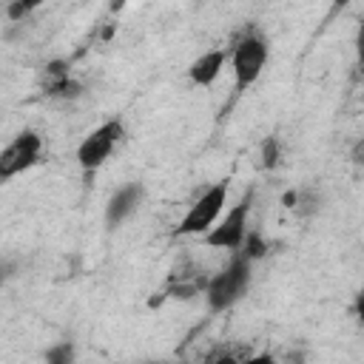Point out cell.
<instances>
[{
    "instance_id": "1",
    "label": "cell",
    "mask_w": 364,
    "mask_h": 364,
    "mask_svg": "<svg viewBox=\"0 0 364 364\" xmlns=\"http://www.w3.org/2000/svg\"><path fill=\"white\" fill-rule=\"evenodd\" d=\"M250 276H253V264L242 256V253H233L230 262L213 273L208 282H205V301L213 313H225L230 310L250 287Z\"/></svg>"
},
{
    "instance_id": "2",
    "label": "cell",
    "mask_w": 364,
    "mask_h": 364,
    "mask_svg": "<svg viewBox=\"0 0 364 364\" xmlns=\"http://www.w3.org/2000/svg\"><path fill=\"white\" fill-rule=\"evenodd\" d=\"M228 179H219L213 182L210 188H205L199 193V199L191 205V210L182 216L176 233L179 236H205L216 222L219 216L225 213V205H228Z\"/></svg>"
},
{
    "instance_id": "3",
    "label": "cell",
    "mask_w": 364,
    "mask_h": 364,
    "mask_svg": "<svg viewBox=\"0 0 364 364\" xmlns=\"http://www.w3.org/2000/svg\"><path fill=\"white\" fill-rule=\"evenodd\" d=\"M125 136V122L122 117H111L102 125H97L91 134L82 136V142L77 145V165L85 173H94L97 168H102L108 162V156L114 154V148L119 145V139Z\"/></svg>"
},
{
    "instance_id": "4",
    "label": "cell",
    "mask_w": 364,
    "mask_h": 364,
    "mask_svg": "<svg viewBox=\"0 0 364 364\" xmlns=\"http://www.w3.org/2000/svg\"><path fill=\"white\" fill-rule=\"evenodd\" d=\"M253 196H256V191L247 188V191L242 193V199H239L228 213L219 216V222L202 236L208 247L230 250V253L239 250V245H242V239H245V233H247V216H250V210H253Z\"/></svg>"
},
{
    "instance_id": "5",
    "label": "cell",
    "mask_w": 364,
    "mask_h": 364,
    "mask_svg": "<svg viewBox=\"0 0 364 364\" xmlns=\"http://www.w3.org/2000/svg\"><path fill=\"white\" fill-rule=\"evenodd\" d=\"M267 40L262 34L247 31L242 40H236V46L230 48V68H233V80H236V91H247L264 71L267 63Z\"/></svg>"
},
{
    "instance_id": "6",
    "label": "cell",
    "mask_w": 364,
    "mask_h": 364,
    "mask_svg": "<svg viewBox=\"0 0 364 364\" xmlns=\"http://www.w3.org/2000/svg\"><path fill=\"white\" fill-rule=\"evenodd\" d=\"M43 154V136L31 128L14 134V139L0 151V182L14 179L17 173L34 168Z\"/></svg>"
},
{
    "instance_id": "7",
    "label": "cell",
    "mask_w": 364,
    "mask_h": 364,
    "mask_svg": "<svg viewBox=\"0 0 364 364\" xmlns=\"http://www.w3.org/2000/svg\"><path fill=\"white\" fill-rule=\"evenodd\" d=\"M142 199H145V185H142V182H128V185L117 188V191L111 193V199L105 202V225H108L111 230L119 228L128 216H134V213L139 210Z\"/></svg>"
},
{
    "instance_id": "8",
    "label": "cell",
    "mask_w": 364,
    "mask_h": 364,
    "mask_svg": "<svg viewBox=\"0 0 364 364\" xmlns=\"http://www.w3.org/2000/svg\"><path fill=\"white\" fill-rule=\"evenodd\" d=\"M225 63H228V48H210V51L199 54V57L191 63V68H188V80H191L193 85L208 88V85H213V82L219 80Z\"/></svg>"
},
{
    "instance_id": "9",
    "label": "cell",
    "mask_w": 364,
    "mask_h": 364,
    "mask_svg": "<svg viewBox=\"0 0 364 364\" xmlns=\"http://www.w3.org/2000/svg\"><path fill=\"white\" fill-rule=\"evenodd\" d=\"M287 205H290V210L296 216L310 219V216H316L321 210V193L316 188H299V191L287 193Z\"/></svg>"
},
{
    "instance_id": "10",
    "label": "cell",
    "mask_w": 364,
    "mask_h": 364,
    "mask_svg": "<svg viewBox=\"0 0 364 364\" xmlns=\"http://www.w3.org/2000/svg\"><path fill=\"white\" fill-rule=\"evenodd\" d=\"M236 253H242V256L253 264V262H259V259H264V256H267V242L262 239V233L250 230V233H245V239H242V245H239V250H236Z\"/></svg>"
},
{
    "instance_id": "11",
    "label": "cell",
    "mask_w": 364,
    "mask_h": 364,
    "mask_svg": "<svg viewBox=\"0 0 364 364\" xmlns=\"http://www.w3.org/2000/svg\"><path fill=\"white\" fill-rule=\"evenodd\" d=\"M43 361H46V364H74V361H77V347H74V341H57V344H51V347L46 350Z\"/></svg>"
},
{
    "instance_id": "12",
    "label": "cell",
    "mask_w": 364,
    "mask_h": 364,
    "mask_svg": "<svg viewBox=\"0 0 364 364\" xmlns=\"http://www.w3.org/2000/svg\"><path fill=\"white\" fill-rule=\"evenodd\" d=\"M279 162H282V142H279V136L270 134V136L262 139V168L273 171Z\"/></svg>"
},
{
    "instance_id": "13",
    "label": "cell",
    "mask_w": 364,
    "mask_h": 364,
    "mask_svg": "<svg viewBox=\"0 0 364 364\" xmlns=\"http://www.w3.org/2000/svg\"><path fill=\"white\" fill-rule=\"evenodd\" d=\"M71 74H68V63L65 60H48L46 63V88H51V85H57V82H63Z\"/></svg>"
},
{
    "instance_id": "14",
    "label": "cell",
    "mask_w": 364,
    "mask_h": 364,
    "mask_svg": "<svg viewBox=\"0 0 364 364\" xmlns=\"http://www.w3.org/2000/svg\"><path fill=\"white\" fill-rule=\"evenodd\" d=\"M46 94L48 97H60V100H74V97H80L82 94V85L77 82V80H63V82H57V85H51V88H46Z\"/></svg>"
},
{
    "instance_id": "15",
    "label": "cell",
    "mask_w": 364,
    "mask_h": 364,
    "mask_svg": "<svg viewBox=\"0 0 364 364\" xmlns=\"http://www.w3.org/2000/svg\"><path fill=\"white\" fill-rule=\"evenodd\" d=\"M34 9H37L34 0H26V3L23 0H14V3L6 6V17H9V23H23Z\"/></svg>"
},
{
    "instance_id": "16",
    "label": "cell",
    "mask_w": 364,
    "mask_h": 364,
    "mask_svg": "<svg viewBox=\"0 0 364 364\" xmlns=\"http://www.w3.org/2000/svg\"><path fill=\"white\" fill-rule=\"evenodd\" d=\"M242 358H236L230 350H219V353H213L210 358H208V364H239Z\"/></svg>"
},
{
    "instance_id": "17",
    "label": "cell",
    "mask_w": 364,
    "mask_h": 364,
    "mask_svg": "<svg viewBox=\"0 0 364 364\" xmlns=\"http://www.w3.org/2000/svg\"><path fill=\"white\" fill-rule=\"evenodd\" d=\"M239 364H279V358L273 353H256V355H247L242 358Z\"/></svg>"
}]
</instances>
